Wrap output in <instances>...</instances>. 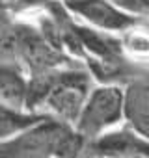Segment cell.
<instances>
[{
	"label": "cell",
	"mask_w": 149,
	"mask_h": 158,
	"mask_svg": "<svg viewBox=\"0 0 149 158\" xmlns=\"http://www.w3.org/2000/svg\"><path fill=\"white\" fill-rule=\"evenodd\" d=\"M92 88L93 80L84 65L74 63L58 69L54 73L52 86L43 101L41 114L73 127Z\"/></svg>",
	"instance_id": "1"
},
{
	"label": "cell",
	"mask_w": 149,
	"mask_h": 158,
	"mask_svg": "<svg viewBox=\"0 0 149 158\" xmlns=\"http://www.w3.org/2000/svg\"><path fill=\"white\" fill-rule=\"evenodd\" d=\"M121 86L93 84L73 128L86 141H92L106 130L121 125Z\"/></svg>",
	"instance_id": "2"
},
{
	"label": "cell",
	"mask_w": 149,
	"mask_h": 158,
	"mask_svg": "<svg viewBox=\"0 0 149 158\" xmlns=\"http://www.w3.org/2000/svg\"><path fill=\"white\" fill-rule=\"evenodd\" d=\"M15 61L28 73V76L79 63L49 43L41 32L24 19H15Z\"/></svg>",
	"instance_id": "3"
},
{
	"label": "cell",
	"mask_w": 149,
	"mask_h": 158,
	"mask_svg": "<svg viewBox=\"0 0 149 158\" xmlns=\"http://www.w3.org/2000/svg\"><path fill=\"white\" fill-rule=\"evenodd\" d=\"M60 4L77 23L114 35H119L132 26L147 24V21L119 10L112 0H60Z\"/></svg>",
	"instance_id": "4"
},
{
	"label": "cell",
	"mask_w": 149,
	"mask_h": 158,
	"mask_svg": "<svg viewBox=\"0 0 149 158\" xmlns=\"http://www.w3.org/2000/svg\"><path fill=\"white\" fill-rule=\"evenodd\" d=\"M58 121L45 117L19 136L0 143V158H52V136Z\"/></svg>",
	"instance_id": "5"
},
{
	"label": "cell",
	"mask_w": 149,
	"mask_h": 158,
	"mask_svg": "<svg viewBox=\"0 0 149 158\" xmlns=\"http://www.w3.org/2000/svg\"><path fill=\"white\" fill-rule=\"evenodd\" d=\"M121 115L123 125L136 134L149 138V80L147 73L138 74L121 86Z\"/></svg>",
	"instance_id": "6"
},
{
	"label": "cell",
	"mask_w": 149,
	"mask_h": 158,
	"mask_svg": "<svg viewBox=\"0 0 149 158\" xmlns=\"http://www.w3.org/2000/svg\"><path fill=\"white\" fill-rule=\"evenodd\" d=\"M88 147L103 158H125L132 154H149V139L136 134L127 125H117L99 138L88 141Z\"/></svg>",
	"instance_id": "7"
},
{
	"label": "cell",
	"mask_w": 149,
	"mask_h": 158,
	"mask_svg": "<svg viewBox=\"0 0 149 158\" xmlns=\"http://www.w3.org/2000/svg\"><path fill=\"white\" fill-rule=\"evenodd\" d=\"M28 73L17 61H0V104L24 110Z\"/></svg>",
	"instance_id": "8"
},
{
	"label": "cell",
	"mask_w": 149,
	"mask_h": 158,
	"mask_svg": "<svg viewBox=\"0 0 149 158\" xmlns=\"http://www.w3.org/2000/svg\"><path fill=\"white\" fill-rule=\"evenodd\" d=\"M45 117L47 115L43 114H34L28 110H17L0 104V143L19 136L21 132L28 130L36 123L43 121Z\"/></svg>",
	"instance_id": "9"
},
{
	"label": "cell",
	"mask_w": 149,
	"mask_h": 158,
	"mask_svg": "<svg viewBox=\"0 0 149 158\" xmlns=\"http://www.w3.org/2000/svg\"><path fill=\"white\" fill-rule=\"evenodd\" d=\"M88 147V141L74 130L71 125L60 123L56 125L54 136H52V158H79Z\"/></svg>",
	"instance_id": "10"
},
{
	"label": "cell",
	"mask_w": 149,
	"mask_h": 158,
	"mask_svg": "<svg viewBox=\"0 0 149 158\" xmlns=\"http://www.w3.org/2000/svg\"><path fill=\"white\" fill-rule=\"evenodd\" d=\"M119 45H121L123 54L129 60L147 65V54H149L147 24H138V26H132L127 32L119 34Z\"/></svg>",
	"instance_id": "11"
},
{
	"label": "cell",
	"mask_w": 149,
	"mask_h": 158,
	"mask_svg": "<svg viewBox=\"0 0 149 158\" xmlns=\"http://www.w3.org/2000/svg\"><path fill=\"white\" fill-rule=\"evenodd\" d=\"M79 158H103V156H99V154H97V152H93L90 147H86V151H84Z\"/></svg>",
	"instance_id": "12"
},
{
	"label": "cell",
	"mask_w": 149,
	"mask_h": 158,
	"mask_svg": "<svg viewBox=\"0 0 149 158\" xmlns=\"http://www.w3.org/2000/svg\"><path fill=\"white\" fill-rule=\"evenodd\" d=\"M125 158H149V154H132V156H125Z\"/></svg>",
	"instance_id": "13"
}]
</instances>
